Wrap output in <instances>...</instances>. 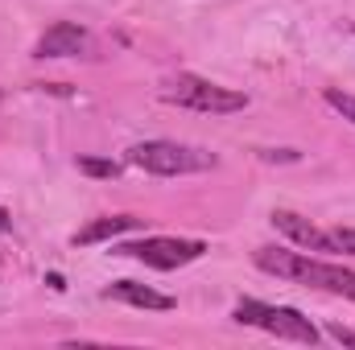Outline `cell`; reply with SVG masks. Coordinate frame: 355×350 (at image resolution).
<instances>
[{"label":"cell","instance_id":"5","mask_svg":"<svg viewBox=\"0 0 355 350\" xmlns=\"http://www.w3.org/2000/svg\"><path fill=\"white\" fill-rule=\"evenodd\" d=\"M112 252H116V256H128V260L149 264V268H157V272H174L182 264L198 260V256L207 252V243H202V239H178V235H145V239H137V243H116Z\"/></svg>","mask_w":355,"mask_h":350},{"label":"cell","instance_id":"8","mask_svg":"<svg viewBox=\"0 0 355 350\" xmlns=\"http://www.w3.org/2000/svg\"><path fill=\"white\" fill-rule=\"evenodd\" d=\"M107 301H124V305H137V309H174V297L149 288V284H137V280H112L103 288Z\"/></svg>","mask_w":355,"mask_h":350},{"label":"cell","instance_id":"11","mask_svg":"<svg viewBox=\"0 0 355 350\" xmlns=\"http://www.w3.org/2000/svg\"><path fill=\"white\" fill-rule=\"evenodd\" d=\"M79 174H87V177H120V161H103V157H79Z\"/></svg>","mask_w":355,"mask_h":350},{"label":"cell","instance_id":"12","mask_svg":"<svg viewBox=\"0 0 355 350\" xmlns=\"http://www.w3.org/2000/svg\"><path fill=\"white\" fill-rule=\"evenodd\" d=\"M327 239H331V248H335V252L355 256V227H335V231H327Z\"/></svg>","mask_w":355,"mask_h":350},{"label":"cell","instance_id":"7","mask_svg":"<svg viewBox=\"0 0 355 350\" xmlns=\"http://www.w3.org/2000/svg\"><path fill=\"white\" fill-rule=\"evenodd\" d=\"M272 227L281 231V235H289L297 248H306V252H335L331 248V239H327V231H318L310 219H302V214H293V210H272Z\"/></svg>","mask_w":355,"mask_h":350},{"label":"cell","instance_id":"14","mask_svg":"<svg viewBox=\"0 0 355 350\" xmlns=\"http://www.w3.org/2000/svg\"><path fill=\"white\" fill-rule=\"evenodd\" d=\"M8 223H12V214H8V210L0 206V231H8Z\"/></svg>","mask_w":355,"mask_h":350},{"label":"cell","instance_id":"2","mask_svg":"<svg viewBox=\"0 0 355 350\" xmlns=\"http://www.w3.org/2000/svg\"><path fill=\"white\" fill-rule=\"evenodd\" d=\"M128 165H137L145 174H157V177H186V174L215 169L219 157L207 153V149L178 145V140H145V145H132L128 149Z\"/></svg>","mask_w":355,"mask_h":350},{"label":"cell","instance_id":"15","mask_svg":"<svg viewBox=\"0 0 355 350\" xmlns=\"http://www.w3.org/2000/svg\"><path fill=\"white\" fill-rule=\"evenodd\" d=\"M0 99H4V91H0Z\"/></svg>","mask_w":355,"mask_h":350},{"label":"cell","instance_id":"4","mask_svg":"<svg viewBox=\"0 0 355 350\" xmlns=\"http://www.w3.org/2000/svg\"><path fill=\"white\" fill-rule=\"evenodd\" d=\"M232 317L240 326H252V330H265L272 338H285V342H302V347H318V326L293 309V305H265V301H240L232 309Z\"/></svg>","mask_w":355,"mask_h":350},{"label":"cell","instance_id":"3","mask_svg":"<svg viewBox=\"0 0 355 350\" xmlns=\"http://www.w3.org/2000/svg\"><path fill=\"white\" fill-rule=\"evenodd\" d=\"M157 95H162L166 103L202 111V116H232V111H244V107H248V95H244V91L219 87V83L198 79V75H170Z\"/></svg>","mask_w":355,"mask_h":350},{"label":"cell","instance_id":"6","mask_svg":"<svg viewBox=\"0 0 355 350\" xmlns=\"http://www.w3.org/2000/svg\"><path fill=\"white\" fill-rule=\"evenodd\" d=\"M87 50H91V33L83 25H75V21H54V25L37 37L33 58H79V54H87Z\"/></svg>","mask_w":355,"mask_h":350},{"label":"cell","instance_id":"1","mask_svg":"<svg viewBox=\"0 0 355 350\" xmlns=\"http://www.w3.org/2000/svg\"><path fill=\"white\" fill-rule=\"evenodd\" d=\"M252 264L261 272H268V276H281V280H293V284H306V288L355 301V272L343 268V264L318 260L310 252H289V248H257Z\"/></svg>","mask_w":355,"mask_h":350},{"label":"cell","instance_id":"10","mask_svg":"<svg viewBox=\"0 0 355 350\" xmlns=\"http://www.w3.org/2000/svg\"><path fill=\"white\" fill-rule=\"evenodd\" d=\"M322 99H327V107H335L343 120H352L355 124V95H347V91H339V87H327L322 91Z\"/></svg>","mask_w":355,"mask_h":350},{"label":"cell","instance_id":"9","mask_svg":"<svg viewBox=\"0 0 355 350\" xmlns=\"http://www.w3.org/2000/svg\"><path fill=\"white\" fill-rule=\"evenodd\" d=\"M141 219L137 214H112V219H95L83 231H75V248H91V243H103V239H116L124 231H137Z\"/></svg>","mask_w":355,"mask_h":350},{"label":"cell","instance_id":"13","mask_svg":"<svg viewBox=\"0 0 355 350\" xmlns=\"http://www.w3.org/2000/svg\"><path fill=\"white\" fill-rule=\"evenodd\" d=\"M327 334H331L335 342H343V347H355V330H352V326H339V322H331V326H327Z\"/></svg>","mask_w":355,"mask_h":350}]
</instances>
